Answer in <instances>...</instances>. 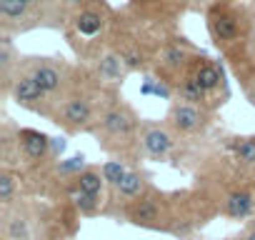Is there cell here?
<instances>
[{
    "label": "cell",
    "instance_id": "cell-1",
    "mask_svg": "<svg viewBox=\"0 0 255 240\" xmlns=\"http://www.w3.org/2000/svg\"><path fill=\"white\" fill-rule=\"evenodd\" d=\"M140 125L143 118H138L133 105L113 95L110 103L103 108L90 135L98 140L103 153L113 155V160L128 163V158L140 155Z\"/></svg>",
    "mask_w": 255,
    "mask_h": 240
},
{
    "label": "cell",
    "instance_id": "cell-2",
    "mask_svg": "<svg viewBox=\"0 0 255 240\" xmlns=\"http://www.w3.org/2000/svg\"><path fill=\"white\" fill-rule=\"evenodd\" d=\"M93 80V78H90ZM113 93L108 88H103L100 83H85L78 93H73L70 98L60 100L55 105V113L50 118V123H55L60 130L75 135V133H93L98 118L103 113V108L110 103Z\"/></svg>",
    "mask_w": 255,
    "mask_h": 240
},
{
    "label": "cell",
    "instance_id": "cell-3",
    "mask_svg": "<svg viewBox=\"0 0 255 240\" xmlns=\"http://www.w3.org/2000/svg\"><path fill=\"white\" fill-rule=\"evenodd\" d=\"M113 25V8L105 0H88L83 8L68 15V40L78 50V55L95 58L108 45V33Z\"/></svg>",
    "mask_w": 255,
    "mask_h": 240
},
{
    "label": "cell",
    "instance_id": "cell-4",
    "mask_svg": "<svg viewBox=\"0 0 255 240\" xmlns=\"http://www.w3.org/2000/svg\"><path fill=\"white\" fill-rule=\"evenodd\" d=\"M205 28L213 45L225 55L255 33V13L235 0H218L205 10Z\"/></svg>",
    "mask_w": 255,
    "mask_h": 240
},
{
    "label": "cell",
    "instance_id": "cell-5",
    "mask_svg": "<svg viewBox=\"0 0 255 240\" xmlns=\"http://www.w3.org/2000/svg\"><path fill=\"white\" fill-rule=\"evenodd\" d=\"M20 70L28 73L53 100L55 105L65 98H70L73 93H78L88 80L83 68L65 63L63 58H48V55H28L20 60Z\"/></svg>",
    "mask_w": 255,
    "mask_h": 240
},
{
    "label": "cell",
    "instance_id": "cell-6",
    "mask_svg": "<svg viewBox=\"0 0 255 240\" xmlns=\"http://www.w3.org/2000/svg\"><path fill=\"white\" fill-rule=\"evenodd\" d=\"M190 193H163L153 188L145 198L133 203L125 210L123 220L133 223L145 230H163V233H178V225L185 223L178 218V208L185 205Z\"/></svg>",
    "mask_w": 255,
    "mask_h": 240
},
{
    "label": "cell",
    "instance_id": "cell-7",
    "mask_svg": "<svg viewBox=\"0 0 255 240\" xmlns=\"http://www.w3.org/2000/svg\"><path fill=\"white\" fill-rule=\"evenodd\" d=\"M200 55V50L195 45H190L185 38H168L160 43V48L153 55V68L160 75L163 83H168L170 88L188 73V68L193 65V60Z\"/></svg>",
    "mask_w": 255,
    "mask_h": 240
},
{
    "label": "cell",
    "instance_id": "cell-8",
    "mask_svg": "<svg viewBox=\"0 0 255 240\" xmlns=\"http://www.w3.org/2000/svg\"><path fill=\"white\" fill-rule=\"evenodd\" d=\"M18 108H23V110H30V113H35V115H43V118H53V113H55V100L28 75V73H23V70H18L15 73V78L10 80V85L3 90Z\"/></svg>",
    "mask_w": 255,
    "mask_h": 240
},
{
    "label": "cell",
    "instance_id": "cell-9",
    "mask_svg": "<svg viewBox=\"0 0 255 240\" xmlns=\"http://www.w3.org/2000/svg\"><path fill=\"white\" fill-rule=\"evenodd\" d=\"M153 188L155 185H153L150 173L143 170V168H138V165H133L118 185H113L108 190V205H105V210L108 213L120 210V218H123L128 208H130L133 203H138L140 198H145Z\"/></svg>",
    "mask_w": 255,
    "mask_h": 240
},
{
    "label": "cell",
    "instance_id": "cell-10",
    "mask_svg": "<svg viewBox=\"0 0 255 240\" xmlns=\"http://www.w3.org/2000/svg\"><path fill=\"white\" fill-rule=\"evenodd\" d=\"M180 145V135L165 123L158 120H143L140 125V155L155 160V163H168Z\"/></svg>",
    "mask_w": 255,
    "mask_h": 240
},
{
    "label": "cell",
    "instance_id": "cell-11",
    "mask_svg": "<svg viewBox=\"0 0 255 240\" xmlns=\"http://www.w3.org/2000/svg\"><path fill=\"white\" fill-rule=\"evenodd\" d=\"M213 118H215L213 110H205V108L175 100V103H170V108L165 113V123L180 138H198V135H205L210 130Z\"/></svg>",
    "mask_w": 255,
    "mask_h": 240
},
{
    "label": "cell",
    "instance_id": "cell-12",
    "mask_svg": "<svg viewBox=\"0 0 255 240\" xmlns=\"http://www.w3.org/2000/svg\"><path fill=\"white\" fill-rule=\"evenodd\" d=\"M188 75L200 85V90L208 95V100L213 103V108L218 110L225 98H228V83H225V73H223V65L215 63L213 58H208L205 53H200L193 65L188 68Z\"/></svg>",
    "mask_w": 255,
    "mask_h": 240
},
{
    "label": "cell",
    "instance_id": "cell-13",
    "mask_svg": "<svg viewBox=\"0 0 255 240\" xmlns=\"http://www.w3.org/2000/svg\"><path fill=\"white\" fill-rule=\"evenodd\" d=\"M40 25H50V20L33 5L23 3V0H0V28H3V35L28 33Z\"/></svg>",
    "mask_w": 255,
    "mask_h": 240
},
{
    "label": "cell",
    "instance_id": "cell-14",
    "mask_svg": "<svg viewBox=\"0 0 255 240\" xmlns=\"http://www.w3.org/2000/svg\"><path fill=\"white\" fill-rule=\"evenodd\" d=\"M93 80L100 83L103 88H118L123 85V80L130 75V70H128L125 60L120 58V53L108 43L95 58H93V70H90Z\"/></svg>",
    "mask_w": 255,
    "mask_h": 240
},
{
    "label": "cell",
    "instance_id": "cell-15",
    "mask_svg": "<svg viewBox=\"0 0 255 240\" xmlns=\"http://www.w3.org/2000/svg\"><path fill=\"white\" fill-rule=\"evenodd\" d=\"M225 58H228V63H230V68H233V73H235V78H238V83L243 88V93L248 88H253L255 85V33L248 40H243L238 48L228 50Z\"/></svg>",
    "mask_w": 255,
    "mask_h": 240
},
{
    "label": "cell",
    "instance_id": "cell-16",
    "mask_svg": "<svg viewBox=\"0 0 255 240\" xmlns=\"http://www.w3.org/2000/svg\"><path fill=\"white\" fill-rule=\"evenodd\" d=\"M3 238L5 240H35L33 215L25 205L15 203L13 208L3 210Z\"/></svg>",
    "mask_w": 255,
    "mask_h": 240
},
{
    "label": "cell",
    "instance_id": "cell-17",
    "mask_svg": "<svg viewBox=\"0 0 255 240\" xmlns=\"http://www.w3.org/2000/svg\"><path fill=\"white\" fill-rule=\"evenodd\" d=\"M230 160L245 170V173H255V135H235L228 138L225 143Z\"/></svg>",
    "mask_w": 255,
    "mask_h": 240
},
{
    "label": "cell",
    "instance_id": "cell-18",
    "mask_svg": "<svg viewBox=\"0 0 255 240\" xmlns=\"http://www.w3.org/2000/svg\"><path fill=\"white\" fill-rule=\"evenodd\" d=\"M20 60H23V55L15 50L13 38L3 35V40H0V83H3V90L10 85V80L20 70Z\"/></svg>",
    "mask_w": 255,
    "mask_h": 240
},
{
    "label": "cell",
    "instance_id": "cell-19",
    "mask_svg": "<svg viewBox=\"0 0 255 240\" xmlns=\"http://www.w3.org/2000/svg\"><path fill=\"white\" fill-rule=\"evenodd\" d=\"M23 175L15 168H0V208H13L18 203Z\"/></svg>",
    "mask_w": 255,
    "mask_h": 240
},
{
    "label": "cell",
    "instance_id": "cell-20",
    "mask_svg": "<svg viewBox=\"0 0 255 240\" xmlns=\"http://www.w3.org/2000/svg\"><path fill=\"white\" fill-rule=\"evenodd\" d=\"M70 188L83 190V193H90V195H100V198H105L108 183H105L103 168H98V165H88V168H85V170L70 183ZM65 190H68V188H65Z\"/></svg>",
    "mask_w": 255,
    "mask_h": 240
},
{
    "label": "cell",
    "instance_id": "cell-21",
    "mask_svg": "<svg viewBox=\"0 0 255 240\" xmlns=\"http://www.w3.org/2000/svg\"><path fill=\"white\" fill-rule=\"evenodd\" d=\"M65 195H68V200L73 203V208H75L80 215H85V218H93V215L103 213L105 205H108V198L90 195V193H83V190H75V188H68Z\"/></svg>",
    "mask_w": 255,
    "mask_h": 240
},
{
    "label": "cell",
    "instance_id": "cell-22",
    "mask_svg": "<svg viewBox=\"0 0 255 240\" xmlns=\"http://www.w3.org/2000/svg\"><path fill=\"white\" fill-rule=\"evenodd\" d=\"M180 3H188V0H130V8H138V18L140 13L153 18H158L160 13V18H168L173 10L180 8Z\"/></svg>",
    "mask_w": 255,
    "mask_h": 240
},
{
    "label": "cell",
    "instance_id": "cell-23",
    "mask_svg": "<svg viewBox=\"0 0 255 240\" xmlns=\"http://www.w3.org/2000/svg\"><path fill=\"white\" fill-rule=\"evenodd\" d=\"M23 3H28V5H33L35 10H40L48 20H55L58 15H60V10H58V5H55V0H23ZM53 25V23H50Z\"/></svg>",
    "mask_w": 255,
    "mask_h": 240
},
{
    "label": "cell",
    "instance_id": "cell-24",
    "mask_svg": "<svg viewBox=\"0 0 255 240\" xmlns=\"http://www.w3.org/2000/svg\"><path fill=\"white\" fill-rule=\"evenodd\" d=\"M88 3V0H55V5H58V10H60V15L68 20V15L70 13H75L78 8H83Z\"/></svg>",
    "mask_w": 255,
    "mask_h": 240
},
{
    "label": "cell",
    "instance_id": "cell-25",
    "mask_svg": "<svg viewBox=\"0 0 255 240\" xmlns=\"http://www.w3.org/2000/svg\"><path fill=\"white\" fill-rule=\"evenodd\" d=\"M230 240H255V220H253L240 235H235V238H230Z\"/></svg>",
    "mask_w": 255,
    "mask_h": 240
},
{
    "label": "cell",
    "instance_id": "cell-26",
    "mask_svg": "<svg viewBox=\"0 0 255 240\" xmlns=\"http://www.w3.org/2000/svg\"><path fill=\"white\" fill-rule=\"evenodd\" d=\"M188 3H205V10H208L213 3H218V0H188Z\"/></svg>",
    "mask_w": 255,
    "mask_h": 240
}]
</instances>
